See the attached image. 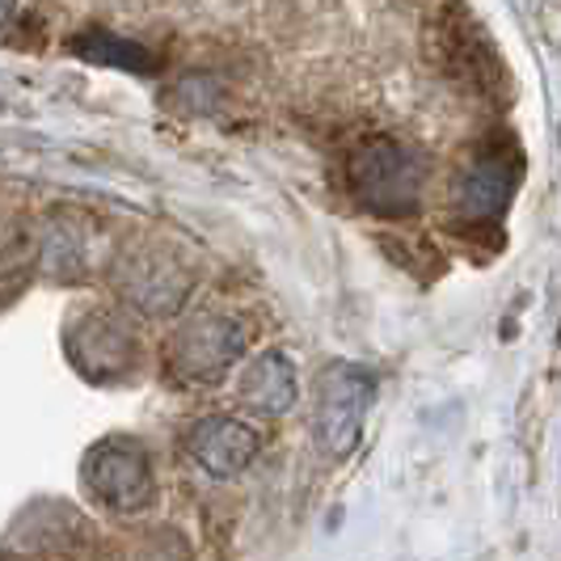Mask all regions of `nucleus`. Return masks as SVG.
Instances as JSON below:
<instances>
[{"label":"nucleus","instance_id":"nucleus-5","mask_svg":"<svg viewBox=\"0 0 561 561\" xmlns=\"http://www.w3.org/2000/svg\"><path fill=\"white\" fill-rule=\"evenodd\" d=\"M84 485L114 511H140L152 503V465L136 439H102L84 460Z\"/></svg>","mask_w":561,"mask_h":561},{"label":"nucleus","instance_id":"nucleus-2","mask_svg":"<svg viewBox=\"0 0 561 561\" xmlns=\"http://www.w3.org/2000/svg\"><path fill=\"white\" fill-rule=\"evenodd\" d=\"M422 182V157L401 140H364L346 157V186L371 216H414Z\"/></svg>","mask_w":561,"mask_h":561},{"label":"nucleus","instance_id":"nucleus-6","mask_svg":"<svg viewBox=\"0 0 561 561\" xmlns=\"http://www.w3.org/2000/svg\"><path fill=\"white\" fill-rule=\"evenodd\" d=\"M519 186V157L511 148H485L451 186V211L469 225H490L506 211Z\"/></svg>","mask_w":561,"mask_h":561},{"label":"nucleus","instance_id":"nucleus-12","mask_svg":"<svg viewBox=\"0 0 561 561\" xmlns=\"http://www.w3.org/2000/svg\"><path fill=\"white\" fill-rule=\"evenodd\" d=\"M13 18H18V0H0V34L13 26Z\"/></svg>","mask_w":561,"mask_h":561},{"label":"nucleus","instance_id":"nucleus-4","mask_svg":"<svg viewBox=\"0 0 561 561\" xmlns=\"http://www.w3.org/2000/svg\"><path fill=\"white\" fill-rule=\"evenodd\" d=\"M250 346V330L228 312H195L169 342V367L182 380H216Z\"/></svg>","mask_w":561,"mask_h":561},{"label":"nucleus","instance_id":"nucleus-3","mask_svg":"<svg viewBox=\"0 0 561 561\" xmlns=\"http://www.w3.org/2000/svg\"><path fill=\"white\" fill-rule=\"evenodd\" d=\"M376 397V376L359 364H334L317 380V410H312V435L325 456H351L359 448L364 419Z\"/></svg>","mask_w":561,"mask_h":561},{"label":"nucleus","instance_id":"nucleus-1","mask_svg":"<svg viewBox=\"0 0 561 561\" xmlns=\"http://www.w3.org/2000/svg\"><path fill=\"white\" fill-rule=\"evenodd\" d=\"M426 56L451 84H460L473 98H499L506 89V64L481 22L469 13V4L460 0L435 9V18L426 22Z\"/></svg>","mask_w":561,"mask_h":561},{"label":"nucleus","instance_id":"nucleus-8","mask_svg":"<svg viewBox=\"0 0 561 561\" xmlns=\"http://www.w3.org/2000/svg\"><path fill=\"white\" fill-rule=\"evenodd\" d=\"M118 291L148 317H165L182 309L191 279L161 253H136L118 266Z\"/></svg>","mask_w":561,"mask_h":561},{"label":"nucleus","instance_id":"nucleus-10","mask_svg":"<svg viewBox=\"0 0 561 561\" xmlns=\"http://www.w3.org/2000/svg\"><path fill=\"white\" fill-rule=\"evenodd\" d=\"M241 401L253 414L279 419L296 405V367L283 351H266L257 355L245 371H241Z\"/></svg>","mask_w":561,"mask_h":561},{"label":"nucleus","instance_id":"nucleus-7","mask_svg":"<svg viewBox=\"0 0 561 561\" xmlns=\"http://www.w3.org/2000/svg\"><path fill=\"white\" fill-rule=\"evenodd\" d=\"M68 355L89 380H118L136 367V334L114 312H84L68 330Z\"/></svg>","mask_w":561,"mask_h":561},{"label":"nucleus","instance_id":"nucleus-9","mask_svg":"<svg viewBox=\"0 0 561 561\" xmlns=\"http://www.w3.org/2000/svg\"><path fill=\"white\" fill-rule=\"evenodd\" d=\"M257 448H262L257 431L237 419H225V414L203 419L195 431H191V456H195L211 478H220V481L245 473L253 465V456H257Z\"/></svg>","mask_w":561,"mask_h":561},{"label":"nucleus","instance_id":"nucleus-11","mask_svg":"<svg viewBox=\"0 0 561 561\" xmlns=\"http://www.w3.org/2000/svg\"><path fill=\"white\" fill-rule=\"evenodd\" d=\"M72 51L84 56L89 64H102V68H123V72H136V77H148L157 72V56L131 43V38H118L111 30H84L72 38Z\"/></svg>","mask_w":561,"mask_h":561}]
</instances>
